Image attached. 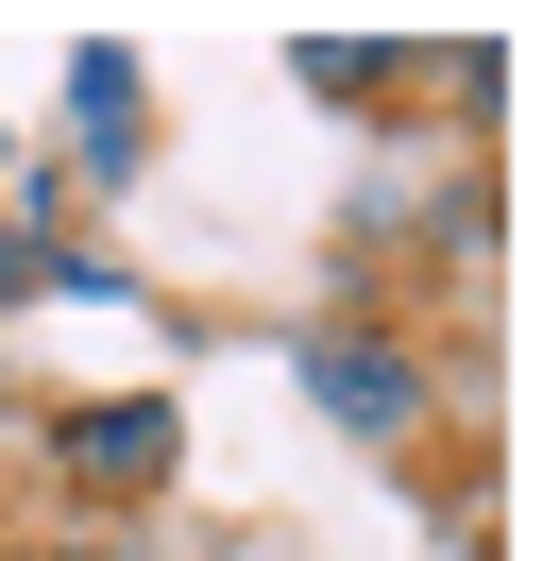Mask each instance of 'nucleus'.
<instances>
[{
  "label": "nucleus",
  "instance_id": "obj_1",
  "mask_svg": "<svg viewBox=\"0 0 543 561\" xmlns=\"http://www.w3.org/2000/svg\"><path fill=\"white\" fill-rule=\"evenodd\" d=\"M305 391H323V425H357V443H407V425H425V375H407L373 323H305Z\"/></svg>",
  "mask_w": 543,
  "mask_h": 561
},
{
  "label": "nucleus",
  "instance_id": "obj_2",
  "mask_svg": "<svg viewBox=\"0 0 543 561\" xmlns=\"http://www.w3.org/2000/svg\"><path fill=\"white\" fill-rule=\"evenodd\" d=\"M51 443H68L85 493H153V477H170V409H68Z\"/></svg>",
  "mask_w": 543,
  "mask_h": 561
},
{
  "label": "nucleus",
  "instance_id": "obj_3",
  "mask_svg": "<svg viewBox=\"0 0 543 561\" xmlns=\"http://www.w3.org/2000/svg\"><path fill=\"white\" fill-rule=\"evenodd\" d=\"M68 137H85L102 171H136V137H153V103H136V51H68Z\"/></svg>",
  "mask_w": 543,
  "mask_h": 561
}]
</instances>
